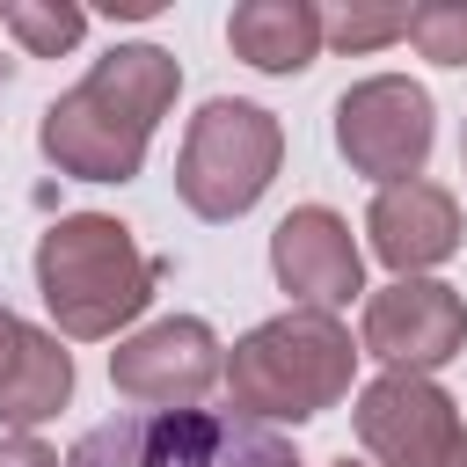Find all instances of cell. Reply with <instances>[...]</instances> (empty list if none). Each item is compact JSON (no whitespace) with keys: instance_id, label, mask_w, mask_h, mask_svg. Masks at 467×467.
Wrapping results in <instances>:
<instances>
[{"instance_id":"cell-18","label":"cell","mask_w":467,"mask_h":467,"mask_svg":"<svg viewBox=\"0 0 467 467\" xmlns=\"http://www.w3.org/2000/svg\"><path fill=\"white\" fill-rule=\"evenodd\" d=\"M460 168H467V131H460Z\"/></svg>"},{"instance_id":"cell-15","label":"cell","mask_w":467,"mask_h":467,"mask_svg":"<svg viewBox=\"0 0 467 467\" xmlns=\"http://www.w3.org/2000/svg\"><path fill=\"white\" fill-rule=\"evenodd\" d=\"M409 36V7H328L321 15V44H336L343 58H358V51H379V44H401Z\"/></svg>"},{"instance_id":"cell-19","label":"cell","mask_w":467,"mask_h":467,"mask_svg":"<svg viewBox=\"0 0 467 467\" xmlns=\"http://www.w3.org/2000/svg\"><path fill=\"white\" fill-rule=\"evenodd\" d=\"M336 467H365V460H336Z\"/></svg>"},{"instance_id":"cell-11","label":"cell","mask_w":467,"mask_h":467,"mask_svg":"<svg viewBox=\"0 0 467 467\" xmlns=\"http://www.w3.org/2000/svg\"><path fill=\"white\" fill-rule=\"evenodd\" d=\"M365 241L394 277H431L438 263L460 255V197L445 182H423V175L394 182V190H372Z\"/></svg>"},{"instance_id":"cell-16","label":"cell","mask_w":467,"mask_h":467,"mask_svg":"<svg viewBox=\"0 0 467 467\" xmlns=\"http://www.w3.org/2000/svg\"><path fill=\"white\" fill-rule=\"evenodd\" d=\"M409 44L431 66H467V0H423V7H409Z\"/></svg>"},{"instance_id":"cell-12","label":"cell","mask_w":467,"mask_h":467,"mask_svg":"<svg viewBox=\"0 0 467 467\" xmlns=\"http://www.w3.org/2000/svg\"><path fill=\"white\" fill-rule=\"evenodd\" d=\"M73 401V350H58V328L22 321L0 306V431H36Z\"/></svg>"},{"instance_id":"cell-9","label":"cell","mask_w":467,"mask_h":467,"mask_svg":"<svg viewBox=\"0 0 467 467\" xmlns=\"http://www.w3.org/2000/svg\"><path fill=\"white\" fill-rule=\"evenodd\" d=\"M358 350L379 358L387 372H438L467 350V299L445 277H394L379 292H365V321H358Z\"/></svg>"},{"instance_id":"cell-10","label":"cell","mask_w":467,"mask_h":467,"mask_svg":"<svg viewBox=\"0 0 467 467\" xmlns=\"http://www.w3.org/2000/svg\"><path fill=\"white\" fill-rule=\"evenodd\" d=\"M270 277L292 292V306L336 314L365 292V248L350 241V219L328 204H299L270 226Z\"/></svg>"},{"instance_id":"cell-4","label":"cell","mask_w":467,"mask_h":467,"mask_svg":"<svg viewBox=\"0 0 467 467\" xmlns=\"http://www.w3.org/2000/svg\"><path fill=\"white\" fill-rule=\"evenodd\" d=\"M66 467H306L285 431L234 409H131L73 438Z\"/></svg>"},{"instance_id":"cell-5","label":"cell","mask_w":467,"mask_h":467,"mask_svg":"<svg viewBox=\"0 0 467 467\" xmlns=\"http://www.w3.org/2000/svg\"><path fill=\"white\" fill-rule=\"evenodd\" d=\"M285 168V124L263 109V102H241V95H212L190 131H182V153H175V197L226 226L241 212L263 204V190L277 182Z\"/></svg>"},{"instance_id":"cell-7","label":"cell","mask_w":467,"mask_h":467,"mask_svg":"<svg viewBox=\"0 0 467 467\" xmlns=\"http://www.w3.org/2000/svg\"><path fill=\"white\" fill-rule=\"evenodd\" d=\"M358 445L379 467H467V423L460 401L423 372H379L358 387Z\"/></svg>"},{"instance_id":"cell-8","label":"cell","mask_w":467,"mask_h":467,"mask_svg":"<svg viewBox=\"0 0 467 467\" xmlns=\"http://www.w3.org/2000/svg\"><path fill=\"white\" fill-rule=\"evenodd\" d=\"M219 379H226V350H219L212 321H197V314H161V321L117 336V350H109V387L139 409H197Z\"/></svg>"},{"instance_id":"cell-17","label":"cell","mask_w":467,"mask_h":467,"mask_svg":"<svg viewBox=\"0 0 467 467\" xmlns=\"http://www.w3.org/2000/svg\"><path fill=\"white\" fill-rule=\"evenodd\" d=\"M0 467H66V460H58V445H44L36 431H7V438H0Z\"/></svg>"},{"instance_id":"cell-6","label":"cell","mask_w":467,"mask_h":467,"mask_svg":"<svg viewBox=\"0 0 467 467\" xmlns=\"http://www.w3.org/2000/svg\"><path fill=\"white\" fill-rule=\"evenodd\" d=\"M431 146H438V102H431L423 80L372 73V80H350L336 95V153L372 190L416 182L423 161H431Z\"/></svg>"},{"instance_id":"cell-1","label":"cell","mask_w":467,"mask_h":467,"mask_svg":"<svg viewBox=\"0 0 467 467\" xmlns=\"http://www.w3.org/2000/svg\"><path fill=\"white\" fill-rule=\"evenodd\" d=\"M182 95V66L161 44H109L44 117L36 153L73 182H131L146 168V146L161 117Z\"/></svg>"},{"instance_id":"cell-3","label":"cell","mask_w":467,"mask_h":467,"mask_svg":"<svg viewBox=\"0 0 467 467\" xmlns=\"http://www.w3.org/2000/svg\"><path fill=\"white\" fill-rule=\"evenodd\" d=\"M358 343L336 314L314 306H285L270 321H255L234 350H226V401L248 423H314L328 416L350 379H358Z\"/></svg>"},{"instance_id":"cell-2","label":"cell","mask_w":467,"mask_h":467,"mask_svg":"<svg viewBox=\"0 0 467 467\" xmlns=\"http://www.w3.org/2000/svg\"><path fill=\"white\" fill-rule=\"evenodd\" d=\"M161 255L139 248V234L117 212H66L36 234V299L58 336L73 343H109L124 336L161 285Z\"/></svg>"},{"instance_id":"cell-14","label":"cell","mask_w":467,"mask_h":467,"mask_svg":"<svg viewBox=\"0 0 467 467\" xmlns=\"http://www.w3.org/2000/svg\"><path fill=\"white\" fill-rule=\"evenodd\" d=\"M0 36H15L29 58H66L88 36V15L66 0H15V7H0Z\"/></svg>"},{"instance_id":"cell-13","label":"cell","mask_w":467,"mask_h":467,"mask_svg":"<svg viewBox=\"0 0 467 467\" xmlns=\"http://www.w3.org/2000/svg\"><path fill=\"white\" fill-rule=\"evenodd\" d=\"M226 44L255 73L292 80V73H306L321 58V7L314 0H241L226 15Z\"/></svg>"}]
</instances>
